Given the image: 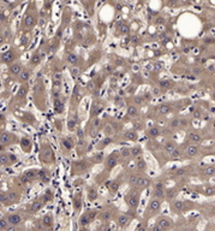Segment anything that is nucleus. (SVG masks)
Masks as SVG:
<instances>
[{"instance_id": "f257e3e1", "label": "nucleus", "mask_w": 215, "mask_h": 231, "mask_svg": "<svg viewBox=\"0 0 215 231\" xmlns=\"http://www.w3.org/2000/svg\"><path fill=\"white\" fill-rule=\"evenodd\" d=\"M40 160L45 164H52L54 163L55 160V155H54V152L53 149L51 148L50 145L47 143H43L42 147H41V150H40Z\"/></svg>"}, {"instance_id": "f03ea898", "label": "nucleus", "mask_w": 215, "mask_h": 231, "mask_svg": "<svg viewBox=\"0 0 215 231\" xmlns=\"http://www.w3.org/2000/svg\"><path fill=\"white\" fill-rule=\"evenodd\" d=\"M140 199H141V193L138 192V190L132 189L128 193V195L125 196V201H126V204H128L130 209L136 211L138 205H140Z\"/></svg>"}, {"instance_id": "7ed1b4c3", "label": "nucleus", "mask_w": 215, "mask_h": 231, "mask_svg": "<svg viewBox=\"0 0 215 231\" xmlns=\"http://www.w3.org/2000/svg\"><path fill=\"white\" fill-rule=\"evenodd\" d=\"M97 212H99V211H96V209H89V211H87V212H84L80 217V220H78V224H80V226L81 227H84L87 225H89L90 223H93L94 219L97 217Z\"/></svg>"}, {"instance_id": "20e7f679", "label": "nucleus", "mask_w": 215, "mask_h": 231, "mask_svg": "<svg viewBox=\"0 0 215 231\" xmlns=\"http://www.w3.org/2000/svg\"><path fill=\"white\" fill-rule=\"evenodd\" d=\"M18 141V137L12 134V133H8L5 131V130H1L0 131V145L7 147V146H12Z\"/></svg>"}, {"instance_id": "39448f33", "label": "nucleus", "mask_w": 215, "mask_h": 231, "mask_svg": "<svg viewBox=\"0 0 215 231\" xmlns=\"http://www.w3.org/2000/svg\"><path fill=\"white\" fill-rule=\"evenodd\" d=\"M118 159H119V152H113L112 154H110L105 160V169L107 171H112L115 167V165L118 164Z\"/></svg>"}, {"instance_id": "423d86ee", "label": "nucleus", "mask_w": 215, "mask_h": 231, "mask_svg": "<svg viewBox=\"0 0 215 231\" xmlns=\"http://www.w3.org/2000/svg\"><path fill=\"white\" fill-rule=\"evenodd\" d=\"M173 225V222L172 219L168 218V217H160L158 220H156V226H155V230H167V229H171Z\"/></svg>"}, {"instance_id": "0eeeda50", "label": "nucleus", "mask_w": 215, "mask_h": 231, "mask_svg": "<svg viewBox=\"0 0 215 231\" xmlns=\"http://www.w3.org/2000/svg\"><path fill=\"white\" fill-rule=\"evenodd\" d=\"M17 161V157L12 153H0V166H11Z\"/></svg>"}, {"instance_id": "6e6552de", "label": "nucleus", "mask_w": 215, "mask_h": 231, "mask_svg": "<svg viewBox=\"0 0 215 231\" xmlns=\"http://www.w3.org/2000/svg\"><path fill=\"white\" fill-rule=\"evenodd\" d=\"M33 75V67H23V70L17 76V81L19 83H27Z\"/></svg>"}, {"instance_id": "1a4fd4ad", "label": "nucleus", "mask_w": 215, "mask_h": 231, "mask_svg": "<svg viewBox=\"0 0 215 231\" xmlns=\"http://www.w3.org/2000/svg\"><path fill=\"white\" fill-rule=\"evenodd\" d=\"M45 205H46V202L43 201L42 196H40L38 199L34 200V201L31 202L30 207H29V213H30V214H35V213H37L38 211H41V209H42V207H43Z\"/></svg>"}, {"instance_id": "9d476101", "label": "nucleus", "mask_w": 215, "mask_h": 231, "mask_svg": "<svg viewBox=\"0 0 215 231\" xmlns=\"http://www.w3.org/2000/svg\"><path fill=\"white\" fill-rule=\"evenodd\" d=\"M6 219L8 222V225L11 226H19L23 223V217L19 213H10L6 216Z\"/></svg>"}, {"instance_id": "9b49d317", "label": "nucleus", "mask_w": 215, "mask_h": 231, "mask_svg": "<svg viewBox=\"0 0 215 231\" xmlns=\"http://www.w3.org/2000/svg\"><path fill=\"white\" fill-rule=\"evenodd\" d=\"M161 207V202H160V199H151L150 202L148 204V207H147V212L148 213H156Z\"/></svg>"}, {"instance_id": "f8f14e48", "label": "nucleus", "mask_w": 215, "mask_h": 231, "mask_svg": "<svg viewBox=\"0 0 215 231\" xmlns=\"http://www.w3.org/2000/svg\"><path fill=\"white\" fill-rule=\"evenodd\" d=\"M41 223H42V226L45 229H53L54 226V218H53V214L52 213H47L42 217L41 219Z\"/></svg>"}, {"instance_id": "ddd939ff", "label": "nucleus", "mask_w": 215, "mask_h": 231, "mask_svg": "<svg viewBox=\"0 0 215 231\" xmlns=\"http://www.w3.org/2000/svg\"><path fill=\"white\" fill-rule=\"evenodd\" d=\"M15 59H16V55H15V53L12 51H7V52L1 54V62L4 64H8V65L12 64L15 62Z\"/></svg>"}, {"instance_id": "4468645a", "label": "nucleus", "mask_w": 215, "mask_h": 231, "mask_svg": "<svg viewBox=\"0 0 215 231\" xmlns=\"http://www.w3.org/2000/svg\"><path fill=\"white\" fill-rule=\"evenodd\" d=\"M22 70H23V66H22V64H21V63H18V62H16V63L10 64V67H8V72L11 74L12 76H18V75H19V72H21Z\"/></svg>"}, {"instance_id": "2eb2a0df", "label": "nucleus", "mask_w": 215, "mask_h": 231, "mask_svg": "<svg viewBox=\"0 0 215 231\" xmlns=\"http://www.w3.org/2000/svg\"><path fill=\"white\" fill-rule=\"evenodd\" d=\"M72 205H73V209L75 212H80L82 209V194L78 193L73 196L72 199Z\"/></svg>"}, {"instance_id": "dca6fc26", "label": "nucleus", "mask_w": 215, "mask_h": 231, "mask_svg": "<svg viewBox=\"0 0 215 231\" xmlns=\"http://www.w3.org/2000/svg\"><path fill=\"white\" fill-rule=\"evenodd\" d=\"M27 178L30 180V182H34V180L37 179V175H38V170L37 169H29V170H25V171L23 172Z\"/></svg>"}, {"instance_id": "f3484780", "label": "nucleus", "mask_w": 215, "mask_h": 231, "mask_svg": "<svg viewBox=\"0 0 215 231\" xmlns=\"http://www.w3.org/2000/svg\"><path fill=\"white\" fill-rule=\"evenodd\" d=\"M124 138L128 140V141L135 142V141H137V140H138V134H137L136 130H128V131L124 133Z\"/></svg>"}, {"instance_id": "a211bd4d", "label": "nucleus", "mask_w": 215, "mask_h": 231, "mask_svg": "<svg viewBox=\"0 0 215 231\" xmlns=\"http://www.w3.org/2000/svg\"><path fill=\"white\" fill-rule=\"evenodd\" d=\"M21 148L24 150L25 153H29L31 150V141L28 137L21 138Z\"/></svg>"}, {"instance_id": "6ab92c4d", "label": "nucleus", "mask_w": 215, "mask_h": 231, "mask_svg": "<svg viewBox=\"0 0 215 231\" xmlns=\"http://www.w3.org/2000/svg\"><path fill=\"white\" fill-rule=\"evenodd\" d=\"M117 224H118V226H120V227L128 226L130 224V218L126 214H121V216L118 217V219H117Z\"/></svg>"}, {"instance_id": "aec40b11", "label": "nucleus", "mask_w": 215, "mask_h": 231, "mask_svg": "<svg viewBox=\"0 0 215 231\" xmlns=\"http://www.w3.org/2000/svg\"><path fill=\"white\" fill-rule=\"evenodd\" d=\"M149 183H150V180L148 179V178H144V177H141V176H138V178H137V182H136V184L133 185L135 188H147L149 185Z\"/></svg>"}, {"instance_id": "412c9836", "label": "nucleus", "mask_w": 215, "mask_h": 231, "mask_svg": "<svg viewBox=\"0 0 215 231\" xmlns=\"http://www.w3.org/2000/svg\"><path fill=\"white\" fill-rule=\"evenodd\" d=\"M54 111L58 113V114H61L64 112V103L60 100V98L58 96V99L55 98L54 99Z\"/></svg>"}, {"instance_id": "4be33fe9", "label": "nucleus", "mask_w": 215, "mask_h": 231, "mask_svg": "<svg viewBox=\"0 0 215 231\" xmlns=\"http://www.w3.org/2000/svg\"><path fill=\"white\" fill-rule=\"evenodd\" d=\"M61 145H63V148L65 149V150H71L73 147H75V142L72 141V138L71 137H65V138H63V141H61Z\"/></svg>"}, {"instance_id": "5701e85b", "label": "nucleus", "mask_w": 215, "mask_h": 231, "mask_svg": "<svg viewBox=\"0 0 215 231\" xmlns=\"http://www.w3.org/2000/svg\"><path fill=\"white\" fill-rule=\"evenodd\" d=\"M201 173H202L203 176H207V177L214 176V175H215V166H214V165H208V166H206V167L202 170Z\"/></svg>"}, {"instance_id": "b1692460", "label": "nucleus", "mask_w": 215, "mask_h": 231, "mask_svg": "<svg viewBox=\"0 0 215 231\" xmlns=\"http://www.w3.org/2000/svg\"><path fill=\"white\" fill-rule=\"evenodd\" d=\"M198 152H200V149H198V147H197L196 145H189V146L186 147V154H188L189 157H195V155H197Z\"/></svg>"}, {"instance_id": "393cba45", "label": "nucleus", "mask_w": 215, "mask_h": 231, "mask_svg": "<svg viewBox=\"0 0 215 231\" xmlns=\"http://www.w3.org/2000/svg\"><path fill=\"white\" fill-rule=\"evenodd\" d=\"M37 179L42 180V182H48L50 180V172L47 170H38V175H37Z\"/></svg>"}, {"instance_id": "a878e982", "label": "nucleus", "mask_w": 215, "mask_h": 231, "mask_svg": "<svg viewBox=\"0 0 215 231\" xmlns=\"http://www.w3.org/2000/svg\"><path fill=\"white\" fill-rule=\"evenodd\" d=\"M161 135V130L158 128V126H151L149 130H148V136L150 138H156Z\"/></svg>"}, {"instance_id": "bb28decb", "label": "nucleus", "mask_w": 215, "mask_h": 231, "mask_svg": "<svg viewBox=\"0 0 215 231\" xmlns=\"http://www.w3.org/2000/svg\"><path fill=\"white\" fill-rule=\"evenodd\" d=\"M188 138L190 140L192 143H200V142H202V136L198 133H190L188 135Z\"/></svg>"}, {"instance_id": "cd10ccee", "label": "nucleus", "mask_w": 215, "mask_h": 231, "mask_svg": "<svg viewBox=\"0 0 215 231\" xmlns=\"http://www.w3.org/2000/svg\"><path fill=\"white\" fill-rule=\"evenodd\" d=\"M27 94H28V86L24 83L22 87H19L16 96H17V99H24L27 96Z\"/></svg>"}, {"instance_id": "c85d7f7f", "label": "nucleus", "mask_w": 215, "mask_h": 231, "mask_svg": "<svg viewBox=\"0 0 215 231\" xmlns=\"http://www.w3.org/2000/svg\"><path fill=\"white\" fill-rule=\"evenodd\" d=\"M119 157L123 158V159H129L131 158V150L129 147H123L120 150H119Z\"/></svg>"}, {"instance_id": "c756f323", "label": "nucleus", "mask_w": 215, "mask_h": 231, "mask_svg": "<svg viewBox=\"0 0 215 231\" xmlns=\"http://www.w3.org/2000/svg\"><path fill=\"white\" fill-rule=\"evenodd\" d=\"M128 114H129L130 117H138L140 111H138L137 106H136V105H131V106H129V108H128Z\"/></svg>"}, {"instance_id": "7c9ffc66", "label": "nucleus", "mask_w": 215, "mask_h": 231, "mask_svg": "<svg viewBox=\"0 0 215 231\" xmlns=\"http://www.w3.org/2000/svg\"><path fill=\"white\" fill-rule=\"evenodd\" d=\"M171 106L170 105H167V104H162V105H160L159 106V112L161 113V114H168L170 112H171Z\"/></svg>"}, {"instance_id": "2f4dec72", "label": "nucleus", "mask_w": 215, "mask_h": 231, "mask_svg": "<svg viewBox=\"0 0 215 231\" xmlns=\"http://www.w3.org/2000/svg\"><path fill=\"white\" fill-rule=\"evenodd\" d=\"M153 195L156 199H163L165 194H163V188H154L153 189Z\"/></svg>"}, {"instance_id": "473e14b6", "label": "nucleus", "mask_w": 215, "mask_h": 231, "mask_svg": "<svg viewBox=\"0 0 215 231\" xmlns=\"http://www.w3.org/2000/svg\"><path fill=\"white\" fill-rule=\"evenodd\" d=\"M173 208L175 211H178V212H180V211H183L185 208V204L183 201H180V200H177V201L173 202Z\"/></svg>"}, {"instance_id": "72a5a7b5", "label": "nucleus", "mask_w": 215, "mask_h": 231, "mask_svg": "<svg viewBox=\"0 0 215 231\" xmlns=\"http://www.w3.org/2000/svg\"><path fill=\"white\" fill-rule=\"evenodd\" d=\"M42 199H43V201H45L46 204H47V202H51L52 199H53V193L51 192V190H46L45 194L42 195Z\"/></svg>"}, {"instance_id": "f704fd0d", "label": "nucleus", "mask_w": 215, "mask_h": 231, "mask_svg": "<svg viewBox=\"0 0 215 231\" xmlns=\"http://www.w3.org/2000/svg\"><path fill=\"white\" fill-rule=\"evenodd\" d=\"M40 62H41L40 55H38V53H35V54L31 57V59H30V65H31V66H36V65L40 64Z\"/></svg>"}, {"instance_id": "c9c22d12", "label": "nucleus", "mask_w": 215, "mask_h": 231, "mask_svg": "<svg viewBox=\"0 0 215 231\" xmlns=\"http://www.w3.org/2000/svg\"><path fill=\"white\" fill-rule=\"evenodd\" d=\"M130 150H131V157H133V158H136V157H138V155L142 154V149L138 146H135V147L130 148Z\"/></svg>"}, {"instance_id": "e433bc0d", "label": "nucleus", "mask_w": 215, "mask_h": 231, "mask_svg": "<svg viewBox=\"0 0 215 231\" xmlns=\"http://www.w3.org/2000/svg\"><path fill=\"white\" fill-rule=\"evenodd\" d=\"M170 154H171V158H172V159H179V158L181 157V154H183V153H181V150L177 147V148H174Z\"/></svg>"}, {"instance_id": "4c0bfd02", "label": "nucleus", "mask_w": 215, "mask_h": 231, "mask_svg": "<svg viewBox=\"0 0 215 231\" xmlns=\"http://www.w3.org/2000/svg\"><path fill=\"white\" fill-rule=\"evenodd\" d=\"M136 166H137L138 171H144V170L147 169V164H145V161H144V159L140 158V159L137 160V164H136Z\"/></svg>"}, {"instance_id": "58836bf2", "label": "nucleus", "mask_w": 215, "mask_h": 231, "mask_svg": "<svg viewBox=\"0 0 215 231\" xmlns=\"http://www.w3.org/2000/svg\"><path fill=\"white\" fill-rule=\"evenodd\" d=\"M119 187H120L119 180H113V182L110 184V190L112 193H117V192H118V189H119Z\"/></svg>"}, {"instance_id": "ea45409f", "label": "nucleus", "mask_w": 215, "mask_h": 231, "mask_svg": "<svg viewBox=\"0 0 215 231\" xmlns=\"http://www.w3.org/2000/svg\"><path fill=\"white\" fill-rule=\"evenodd\" d=\"M174 148H177V145H175L173 141H168V142H166V145H165V150H166V152L171 153Z\"/></svg>"}, {"instance_id": "a19ab883", "label": "nucleus", "mask_w": 215, "mask_h": 231, "mask_svg": "<svg viewBox=\"0 0 215 231\" xmlns=\"http://www.w3.org/2000/svg\"><path fill=\"white\" fill-rule=\"evenodd\" d=\"M17 179H18V182H19V184H21V185H25V184H29V183H30V180L27 178V176H25L24 173H22L21 176H18Z\"/></svg>"}, {"instance_id": "79ce46f5", "label": "nucleus", "mask_w": 215, "mask_h": 231, "mask_svg": "<svg viewBox=\"0 0 215 231\" xmlns=\"http://www.w3.org/2000/svg\"><path fill=\"white\" fill-rule=\"evenodd\" d=\"M181 125H180V119L179 118H175V119H172L171 122H170V128L171 129H178V128H180Z\"/></svg>"}, {"instance_id": "37998d69", "label": "nucleus", "mask_w": 215, "mask_h": 231, "mask_svg": "<svg viewBox=\"0 0 215 231\" xmlns=\"http://www.w3.org/2000/svg\"><path fill=\"white\" fill-rule=\"evenodd\" d=\"M24 23H25V25H27V27L31 28V27L35 24V19H34V17H33V16H27V17H25Z\"/></svg>"}, {"instance_id": "c03bdc74", "label": "nucleus", "mask_w": 215, "mask_h": 231, "mask_svg": "<svg viewBox=\"0 0 215 231\" xmlns=\"http://www.w3.org/2000/svg\"><path fill=\"white\" fill-rule=\"evenodd\" d=\"M203 193H204V195H207V196L215 195V188H213V187H206V188L203 189Z\"/></svg>"}, {"instance_id": "a18cd8bd", "label": "nucleus", "mask_w": 215, "mask_h": 231, "mask_svg": "<svg viewBox=\"0 0 215 231\" xmlns=\"http://www.w3.org/2000/svg\"><path fill=\"white\" fill-rule=\"evenodd\" d=\"M8 222H7V219H6V217L5 218H0V230H6V229H8Z\"/></svg>"}, {"instance_id": "49530a36", "label": "nucleus", "mask_w": 215, "mask_h": 231, "mask_svg": "<svg viewBox=\"0 0 215 231\" xmlns=\"http://www.w3.org/2000/svg\"><path fill=\"white\" fill-rule=\"evenodd\" d=\"M77 60H78V55H77V54L71 53V54L67 55V62H69L70 64H76Z\"/></svg>"}, {"instance_id": "de8ad7c7", "label": "nucleus", "mask_w": 215, "mask_h": 231, "mask_svg": "<svg viewBox=\"0 0 215 231\" xmlns=\"http://www.w3.org/2000/svg\"><path fill=\"white\" fill-rule=\"evenodd\" d=\"M137 178H138V176H137V175H135V173H132V175H130V176H129V179H128V182H129V184L133 187V185L136 184V182H137Z\"/></svg>"}, {"instance_id": "09e8293b", "label": "nucleus", "mask_w": 215, "mask_h": 231, "mask_svg": "<svg viewBox=\"0 0 215 231\" xmlns=\"http://www.w3.org/2000/svg\"><path fill=\"white\" fill-rule=\"evenodd\" d=\"M70 71H71L72 77H78V76L81 75V69H80V67H77V66L71 67V69H70Z\"/></svg>"}, {"instance_id": "8fccbe9b", "label": "nucleus", "mask_w": 215, "mask_h": 231, "mask_svg": "<svg viewBox=\"0 0 215 231\" xmlns=\"http://www.w3.org/2000/svg\"><path fill=\"white\" fill-rule=\"evenodd\" d=\"M0 205L7 206V193H0Z\"/></svg>"}, {"instance_id": "3c124183", "label": "nucleus", "mask_w": 215, "mask_h": 231, "mask_svg": "<svg viewBox=\"0 0 215 231\" xmlns=\"http://www.w3.org/2000/svg\"><path fill=\"white\" fill-rule=\"evenodd\" d=\"M67 128H69L70 131L75 130V128H76V120H75V119H70L69 123H67Z\"/></svg>"}, {"instance_id": "603ef678", "label": "nucleus", "mask_w": 215, "mask_h": 231, "mask_svg": "<svg viewBox=\"0 0 215 231\" xmlns=\"http://www.w3.org/2000/svg\"><path fill=\"white\" fill-rule=\"evenodd\" d=\"M143 103H144V100H143L142 95H137V96H135V104H136V105H142Z\"/></svg>"}, {"instance_id": "864d4df0", "label": "nucleus", "mask_w": 215, "mask_h": 231, "mask_svg": "<svg viewBox=\"0 0 215 231\" xmlns=\"http://www.w3.org/2000/svg\"><path fill=\"white\" fill-rule=\"evenodd\" d=\"M111 142H112V138H110V137H107V138H105V140H103V141H102V142L100 143V145H101V146H100V148H103L105 146H108V145H110Z\"/></svg>"}, {"instance_id": "5fc2aeb1", "label": "nucleus", "mask_w": 215, "mask_h": 231, "mask_svg": "<svg viewBox=\"0 0 215 231\" xmlns=\"http://www.w3.org/2000/svg\"><path fill=\"white\" fill-rule=\"evenodd\" d=\"M192 117L195 119H200V118H202V112L200 111V110H195L193 113H192Z\"/></svg>"}, {"instance_id": "6e6d98bb", "label": "nucleus", "mask_w": 215, "mask_h": 231, "mask_svg": "<svg viewBox=\"0 0 215 231\" xmlns=\"http://www.w3.org/2000/svg\"><path fill=\"white\" fill-rule=\"evenodd\" d=\"M172 84H171V82L170 81H161L160 82V87L161 88H170Z\"/></svg>"}, {"instance_id": "4d7b16f0", "label": "nucleus", "mask_w": 215, "mask_h": 231, "mask_svg": "<svg viewBox=\"0 0 215 231\" xmlns=\"http://www.w3.org/2000/svg\"><path fill=\"white\" fill-rule=\"evenodd\" d=\"M110 218H111V213H110V212H103V213H102V219H103V220H105V219L108 220Z\"/></svg>"}, {"instance_id": "13d9d810", "label": "nucleus", "mask_w": 215, "mask_h": 231, "mask_svg": "<svg viewBox=\"0 0 215 231\" xmlns=\"http://www.w3.org/2000/svg\"><path fill=\"white\" fill-rule=\"evenodd\" d=\"M96 196H97V194L95 193V190H90V193H89V197H90V200L96 199Z\"/></svg>"}, {"instance_id": "bf43d9fd", "label": "nucleus", "mask_w": 215, "mask_h": 231, "mask_svg": "<svg viewBox=\"0 0 215 231\" xmlns=\"http://www.w3.org/2000/svg\"><path fill=\"white\" fill-rule=\"evenodd\" d=\"M151 93H153V95H154V96H158V95L160 94V89H159V88H155V89H153V92H151Z\"/></svg>"}, {"instance_id": "052dcab7", "label": "nucleus", "mask_w": 215, "mask_h": 231, "mask_svg": "<svg viewBox=\"0 0 215 231\" xmlns=\"http://www.w3.org/2000/svg\"><path fill=\"white\" fill-rule=\"evenodd\" d=\"M202 72V69H200V67H193V74L195 75H198V74H201Z\"/></svg>"}, {"instance_id": "680f3d73", "label": "nucleus", "mask_w": 215, "mask_h": 231, "mask_svg": "<svg viewBox=\"0 0 215 231\" xmlns=\"http://www.w3.org/2000/svg\"><path fill=\"white\" fill-rule=\"evenodd\" d=\"M93 88H94V81H90L89 83H88V89L93 90Z\"/></svg>"}, {"instance_id": "e2e57ef3", "label": "nucleus", "mask_w": 215, "mask_h": 231, "mask_svg": "<svg viewBox=\"0 0 215 231\" xmlns=\"http://www.w3.org/2000/svg\"><path fill=\"white\" fill-rule=\"evenodd\" d=\"M4 122H5V117L3 113H0V124H4Z\"/></svg>"}, {"instance_id": "0e129e2a", "label": "nucleus", "mask_w": 215, "mask_h": 231, "mask_svg": "<svg viewBox=\"0 0 215 231\" xmlns=\"http://www.w3.org/2000/svg\"><path fill=\"white\" fill-rule=\"evenodd\" d=\"M213 128L215 129V120H214V122H213Z\"/></svg>"}]
</instances>
